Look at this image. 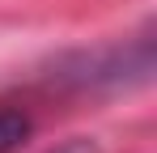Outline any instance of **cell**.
I'll return each instance as SVG.
<instances>
[{
    "label": "cell",
    "instance_id": "obj_2",
    "mask_svg": "<svg viewBox=\"0 0 157 153\" xmlns=\"http://www.w3.org/2000/svg\"><path fill=\"white\" fill-rule=\"evenodd\" d=\"M51 153H94V145H89V140H72V145H59V149H51Z\"/></svg>",
    "mask_w": 157,
    "mask_h": 153
},
{
    "label": "cell",
    "instance_id": "obj_1",
    "mask_svg": "<svg viewBox=\"0 0 157 153\" xmlns=\"http://www.w3.org/2000/svg\"><path fill=\"white\" fill-rule=\"evenodd\" d=\"M30 136V119L21 111H0V153L21 149V140Z\"/></svg>",
    "mask_w": 157,
    "mask_h": 153
}]
</instances>
